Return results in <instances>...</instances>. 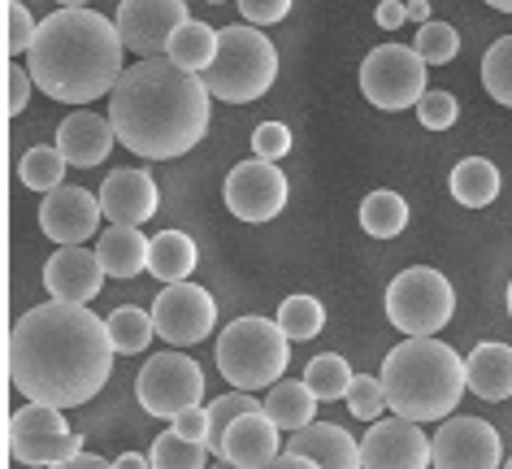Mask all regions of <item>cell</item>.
Returning a JSON list of instances; mask_svg holds the SVG:
<instances>
[{
    "instance_id": "cell-1",
    "label": "cell",
    "mask_w": 512,
    "mask_h": 469,
    "mask_svg": "<svg viewBox=\"0 0 512 469\" xmlns=\"http://www.w3.org/2000/svg\"><path fill=\"white\" fill-rule=\"evenodd\" d=\"M113 348L109 326L87 313V304L48 300L35 304L9 331L5 365L9 383L27 400L53 404V409H79L113 374Z\"/></svg>"
},
{
    "instance_id": "cell-2",
    "label": "cell",
    "mask_w": 512,
    "mask_h": 469,
    "mask_svg": "<svg viewBox=\"0 0 512 469\" xmlns=\"http://www.w3.org/2000/svg\"><path fill=\"white\" fill-rule=\"evenodd\" d=\"M209 87L170 57H139L109 92V122L122 148L148 161H174L209 131Z\"/></svg>"
},
{
    "instance_id": "cell-3",
    "label": "cell",
    "mask_w": 512,
    "mask_h": 469,
    "mask_svg": "<svg viewBox=\"0 0 512 469\" xmlns=\"http://www.w3.org/2000/svg\"><path fill=\"white\" fill-rule=\"evenodd\" d=\"M126 44L118 22L96 9H57L40 22L27 53V70L44 96L61 105H92L109 96L126 74Z\"/></svg>"
},
{
    "instance_id": "cell-4",
    "label": "cell",
    "mask_w": 512,
    "mask_h": 469,
    "mask_svg": "<svg viewBox=\"0 0 512 469\" xmlns=\"http://www.w3.org/2000/svg\"><path fill=\"white\" fill-rule=\"evenodd\" d=\"M378 378L387 387L391 413L413 417V422H434V417L443 422V417H452L469 387L460 352L447 348L434 335H408L400 348H391Z\"/></svg>"
},
{
    "instance_id": "cell-5",
    "label": "cell",
    "mask_w": 512,
    "mask_h": 469,
    "mask_svg": "<svg viewBox=\"0 0 512 469\" xmlns=\"http://www.w3.org/2000/svg\"><path fill=\"white\" fill-rule=\"evenodd\" d=\"M287 344L291 339L283 335L278 322L248 313V318H235L217 335V370L239 391H270L291 361Z\"/></svg>"
},
{
    "instance_id": "cell-6",
    "label": "cell",
    "mask_w": 512,
    "mask_h": 469,
    "mask_svg": "<svg viewBox=\"0 0 512 469\" xmlns=\"http://www.w3.org/2000/svg\"><path fill=\"white\" fill-rule=\"evenodd\" d=\"M200 79L226 105H252V100H261L278 79V53H274L270 35H261V27H252V22L226 27L213 66Z\"/></svg>"
},
{
    "instance_id": "cell-7",
    "label": "cell",
    "mask_w": 512,
    "mask_h": 469,
    "mask_svg": "<svg viewBox=\"0 0 512 469\" xmlns=\"http://www.w3.org/2000/svg\"><path fill=\"white\" fill-rule=\"evenodd\" d=\"M456 313V291L452 283L430 270V265H413L400 270L387 287V318L395 331L404 335H439Z\"/></svg>"
},
{
    "instance_id": "cell-8",
    "label": "cell",
    "mask_w": 512,
    "mask_h": 469,
    "mask_svg": "<svg viewBox=\"0 0 512 469\" xmlns=\"http://www.w3.org/2000/svg\"><path fill=\"white\" fill-rule=\"evenodd\" d=\"M361 92L374 109H417V100L430 92L426 87V61L417 57V48L404 44H378L374 53L361 61Z\"/></svg>"
},
{
    "instance_id": "cell-9",
    "label": "cell",
    "mask_w": 512,
    "mask_h": 469,
    "mask_svg": "<svg viewBox=\"0 0 512 469\" xmlns=\"http://www.w3.org/2000/svg\"><path fill=\"white\" fill-rule=\"evenodd\" d=\"M135 396L152 417H174L204 400V370L187 352H157L135 378Z\"/></svg>"
},
{
    "instance_id": "cell-10",
    "label": "cell",
    "mask_w": 512,
    "mask_h": 469,
    "mask_svg": "<svg viewBox=\"0 0 512 469\" xmlns=\"http://www.w3.org/2000/svg\"><path fill=\"white\" fill-rule=\"evenodd\" d=\"M287 196H291V183L287 174L274 166V161H239L235 170L226 174V187H222V200L226 209L235 213L239 222H274L278 213L287 209Z\"/></svg>"
},
{
    "instance_id": "cell-11",
    "label": "cell",
    "mask_w": 512,
    "mask_h": 469,
    "mask_svg": "<svg viewBox=\"0 0 512 469\" xmlns=\"http://www.w3.org/2000/svg\"><path fill=\"white\" fill-rule=\"evenodd\" d=\"M191 18L187 0H122L118 5V35L126 53L135 57H165V48L178 35V27Z\"/></svg>"
},
{
    "instance_id": "cell-12",
    "label": "cell",
    "mask_w": 512,
    "mask_h": 469,
    "mask_svg": "<svg viewBox=\"0 0 512 469\" xmlns=\"http://www.w3.org/2000/svg\"><path fill=\"white\" fill-rule=\"evenodd\" d=\"M152 322H157V335L174 348H191L200 339L213 335L217 322V304L204 287L196 283H165V291L152 304Z\"/></svg>"
},
{
    "instance_id": "cell-13",
    "label": "cell",
    "mask_w": 512,
    "mask_h": 469,
    "mask_svg": "<svg viewBox=\"0 0 512 469\" xmlns=\"http://www.w3.org/2000/svg\"><path fill=\"white\" fill-rule=\"evenodd\" d=\"M365 469H430L434 465V439L413 417H378L361 439Z\"/></svg>"
},
{
    "instance_id": "cell-14",
    "label": "cell",
    "mask_w": 512,
    "mask_h": 469,
    "mask_svg": "<svg viewBox=\"0 0 512 469\" xmlns=\"http://www.w3.org/2000/svg\"><path fill=\"white\" fill-rule=\"evenodd\" d=\"M499 430L482 417H443L434 430V469H499Z\"/></svg>"
},
{
    "instance_id": "cell-15",
    "label": "cell",
    "mask_w": 512,
    "mask_h": 469,
    "mask_svg": "<svg viewBox=\"0 0 512 469\" xmlns=\"http://www.w3.org/2000/svg\"><path fill=\"white\" fill-rule=\"evenodd\" d=\"M100 218H105L100 196H92L87 187L61 183L57 192H48L44 205H40V231L53 239V244H87V239L96 235Z\"/></svg>"
},
{
    "instance_id": "cell-16",
    "label": "cell",
    "mask_w": 512,
    "mask_h": 469,
    "mask_svg": "<svg viewBox=\"0 0 512 469\" xmlns=\"http://www.w3.org/2000/svg\"><path fill=\"white\" fill-rule=\"evenodd\" d=\"M105 265L92 248L83 244H61L53 257L44 265V287L53 291V300H66V304H92L105 287Z\"/></svg>"
},
{
    "instance_id": "cell-17",
    "label": "cell",
    "mask_w": 512,
    "mask_h": 469,
    "mask_svg": "<svg viewBox=\"0 0 512 469\" xmlns=\"http://www.w3.org/2000/svg\"><path fill=\"white\" fill-rule=\"evenodd\" d=\"M100 209H105V218L118 222V226H144L152 213L161 209L157 179H152L148 170H118V174H109L105 187H100Z\"/></svg>"
},
{
    "instance_id": "cell-18",
    "label": "cell",
    "mask_w": 512,
    "mask_h": 469,
    "mask_svg": "<svg viewBox=\"0 0 512 469\" xmlns=\"http://www.w3.org/2000/svg\"><path fill=\"white\" fill-rule=\"evenodd\" d=\"M226 461H235L243 469H265L283 456V443H278V426L270 422V413L256 409V413H243L230 422L226 439H222V452Z\"/></svg>"
},
{
    "instance_id": "cell-19",
    "label": "cell",
    "mask_w": 512,
    "mask_h": 469,
    "mask_svg": "<svg viewBox=\"0 0 512 469\" xmlns=\"http://www.w3.org/2000/svg\"><path fill=\"white\" fill-rule=\"evenodd\" d=\"M113 144H118V131H113L109 118H100V113L92 109H74L66 122L57 126V148L61 157L70 161V166H100V161L113 152Z\"/></svg>"
},
{
    "instance_id": "cell-20",
    "label": "cell",
    "mask_w": 512,
    "mask_h": 469,
    "mask_svg": "<svg viewBox=\"0 0 512 469\" xmlns=\"http://www.w3.org/2000/svg\"><path fill=\"white\" fill-rule=\"evenodd\" d=\"M287 452H300L317 461L322 469H365V456H361V443H356L343 426H330V422H313L296 430L287 439Z\"/></svg>"
},
{
    "instance_id": "cell-21",
    "label": "cell",
    "mask_w": 512,
    "mask_h": 469,
    "mask_svg": "<svg viewBox=\"0 0 512 469\" xmlns=\"http://www.w3.org/2000/svg\"><path fill=\"white\" fill-rule=\"evenodd\" d=\"M465 378H469V391L486 404H504L512 396V348L508 344H495L486 339L469 352L465 361Z\"/></svg>"
},
{
    "instance_id": "cell-22",
    "label": "cell",
    "mask_w": 512,
    "mask_h": 469,
    "mask_svg": "<svg viewBox=\"0 0 512 469\" xmlns=\"http://www.w3.org/2000/svg\"><path fill=\"white\" fill-rule=\"evenodd\" d=\"M96 257L105 265L109 278H135L148 270V257H152V239L139 231V226H118L113 222L105 235L96 239Z\"/></svg>"
},
{
    "instance_id": "cell-23",
    "label": "cell",
    "mask_w": 512,
    "mask_h": 469,
    "mask_svg": "<svg viewBox=\"0 0 512 469\" xmlns=\"http://www.w3.org/2000/svg\"><path fill=\"white\" fill-rule=\"evenodd\" d=\"M265 413H270V422L278 426V430H287V435H296V430H304V426H313V417H317V396H313V387L304 383H278L265 391Z\"/></svg>"
},
{
    "instance_id": "cell-24",
    "label": "cell",
    "mask_w": 512,
    "mask_h": 469,
    "mask_svg": "<svg viewBox=\"0 0 512 469\" xmlns=\"http://www.w3.org/2000/svg\"><path fill=\"white\" fill-rule=\"evenodd\" d=\"M200 261L196 239L183 231H161L152 235V257H148V274L161 278V283H187L191 270Z\"/></svg>"
},
{
    "instance_id": "cell-25",
    "label": "cell",
    "mask_w": 512,
    "mask_h": 469,
    "mask_svg": "<svg viewBox=\"0 0 512 469\" xmlns=\"http://www.w3.org/2000/svg\"><path fill=\"white\" fill-rule=\"evenodd\" d=\"M9 452L14 461L22 465H57V461H70V456L83 452V435L74 430H44V435H9Z\"/></svg>"
},
{
    "instance_id": "cell-26",
    "label": "cell",
    "mask_w": 512,
    "mask_h": 469,
    "mask_svg": "<svg viewBox=\"0 0 512 469\" xmlns=\"http://www.w3.org/2000/svg\"><path fill=\"white\" fill-rule=\"evenodd\" d=\"M217 44H222V31H213L209 22L187 18L183 27H178V35L170 40V48H165V57H170L174 66H183V70L204 74L213 66V57H217Z\"/></svg>"
},
{
    "instance_id": "cell-27",
    "label": "cell",
    "mask_w": 512,
    "mask_h": 469,
    "mask_svg": "<svg viewBox=\"0 0 512 469\" xmlns=\"http://www.w3.org/2000/svg\"><path fill=\"white\" fill-rule=\"evenodd\" d=\"M499 187H504V179H499V170L486 157H465L452 170V196L465 209H486L499 196Z\"/></svg>"
},
{
    "instance_id": "cell-28",
    "label": "cell",
    "mask_w": 512,
    "mask_h": 469,
    "mask_svg": "<svg viewBox=\"0 0 512 469\" xmlns=\"http://www.w3.org/2000/svg\"><path fill=\"white\" fill-rule=\"evenodd\" d=\"M361 226H365V235H374V239H395L408 226V200L400 192H369L361 200Z\"/></svg>"
},
{
    "instance_id": "cell-29",
    "label": "cell",
    "mask_w": 512,
    "mask_h": 469,
    "mask_svg": "<svg viewBox=\"0 0 512 469\" xmlns=\"http://www.w3.org/2000/svg\"><path fill=\"white\" fill-rule=\"evenodd\" d=\"M105 326H109L113 348H118L122 357H135V352H144L152 344V335H157V322H152V313L135 309V304H118V309L105 318Z\"/></svg>"
},
{
    "instance_id": "cell-30",
    "label": "cell",
    "mask_w": 512,
    "mask_h": 469,
    "mask_svg": "<svg viewBox=\"0 0 512 469\" xmlns=\"http://www.w3.org/2000/svg\"><path fill=\"white\" fill-rule=\"evenodd\" d=\"M278 326H283V335L291 339V344H309V339L322 335L326 326V309L317 296H287L283 304H278Z\"/></svg>"
},
{
    "instance_id": "cell-31",
    "label": "cell",
    "mask_w": 512,
    "mask_h": 469,
    "mask_svg": "<svg viewBox=\"0 0 512 469\" xmlns=\"http://www.w3.org/2000/svg\"><path fill=\"white\" fill-rule=\"evenodd\" d=\"M148 461L152 469H209L204 461H209V448L187 435H178V430H161L157 443L148 448Z\"/></svg>"
},
{
    "instance_id": "cell-32",
    "label": "cell",
    "mask_w": 512,
    "mask_h": 469,
    "mask_svg": "<svg viewBox=\"0 0 512 469\" xmlns=\"http://www.w3.org/2000/svg\"><path fill=\"white\" fill-rule=\"evenodd\" d=\"M66 166H70V161L61 157V148L40 144V148H31L27 157L18 161V179H22V187L48 196V192H57V187H61V179H66Z\"/></svg>"
},
{
    "instance_id": "cell-33",
    "label": "cell",
    "mask_w": 512,
    "mask_h": 469,
    "mask_svg": "<svg viewBox=\"0 0 512 469\" xmlns=\"http://www.w3.org/2000/svg\"><path fill=\"white\" fill-rule=\"evenodd\" d=\"M352 365L335 357V352H322V357L309 361V370H304V383L313 387V396L322 404H335V400H348V387H352Z\"/></svg>"
},
{
    "instance_id": "cell-34",
    "label": "cell",
    "mask_w": 512,
    "mask_h": 469,
    "mask_svg": "<svg viewBox=\"0 0 512 469\" xmlns=\"http://www.w3.org/2000/svg\"><path fill=\"white\" fill-rule=\"evenodd\" d=\"M209 409V439H204V448L209 452H222V439H226V430L235 417L243 413H256V409H265V400H256L252 391H226V396H217L213 404H204Z\"/></svg>"
},
{
    "instance_id": "cell-35",
    "label": "cell",
    "mask_w": 512,
    "mask_h": 469,
    "mask_svg": "<svg viewBox=\"0 0 512 469\" xmlns=\"http://www.w3.org/2000/svg\"><path fill=\"white\" fill-rule=\"evenodd\" d=\"M482 87H486V96H491L495 105L512 109V35H504V40H495L491 48H486Z\"/></svg>"
},
{
    "instance_id": "cell-36",
    "label": "cell",
    "mask_w": 512,
    "mask_h": 469,
    "mask_svg": "<svg viewBox=\"0 0 512 469\" xmlns=\"http://www.w3.org/2000/svg\"><path fill=\"white\" fill-rule=\"evenodd\" d=\"M413 48L426 66H447V61H456V53H460V35H456V27H447V22H421V31L413 35Z\"/></svg>"
},
{
    "instance_id": "cell-37",
    "label": "cell",
    "mask_w": 512,
    "mask_h": 469,
    "mask_svg": "<svg viewBox=\"0 0 512 469\" xmlns=\"http://www.w3.org/2000/svg\"><path fill=\"white\" fill-rule=\"evenodd\" d=\"M348 409H352V417H361V422H378V417L391 409L382 378H374V374H356V378H352V387H348Z\"/></svg>"
},
{
    "instance_id": "cell-38",
    "label": "cell",
    "mask_w": 512,
    "mask_h": 469,
    "mask_svg": "<svg viewBox=\"0 0 512 469\" xmlns=\"http://www.w3.org/2000/svg\"><path fill=\"white\" fill-rule=\"evenodd\" d=\"M35 31H40V22L31 18V9L22 0H9L5 5V57L18 61V53H31Z\"/></svg>"
},
{
    "instance_id": "cell-39",
    "label": "cell",
    "mask_w": 512,
    "mask_h": 469,
    "mask_svg": "<svg viewBox=\"0 0 512 469\" xmlns=\"http://www.w3.org/2000/svg\"><path fill=\"white\" fill-rule=\"evenodd\" d=\"M66 409H53V404H40V400H27L22 409L9 417V435H44V430H70Z\"/></svg>"
},
{
    "instance_id": "cell-40",
    "label": "cell",
    "mask_w": 512,
    "mask_h": 469,
    "mask_svg": "<svg viewBox=\"0 0 512 469\" xmlns=\"http://www.w3.org/2000/svg\"><path fill=\"white\" fill-rule=\"evenodd\" d=\"M417 118L426 131H452L456 118H460V105L452 92H426L417 100Z\"/></svg>"
},
{
    "instance_id": "cell-41",
    "label": "cell",
    "mask_w": 512,
    "mask_h": 469,
    "mask_svg": "<svg viewBox=\"0 0 512 469\" xmlns=\"http://www.w3.org/2000/svg\"><path fill=\"white\" fill-rule=\"evenodd\" d=\"M252 152L261 161H283L287 152H291V131L283 122H261L252 131Z\"/></svg>"
},
{
    "instance_id": "cell-42",
    "label": "cell",
    "mask_w": 512,
    "mask_h": 469,
    "mask_svg": "<svg viewBox=\"0 0 512 469\" xmlns=\"http://www.w3.org/2000/svg\"><path fill=\"white\" fill-rule=\"evenodd\" d=\"M31 87H35L31 70L18 66V61H9V66H5V118H18V113L27 109Z\"/></svg>"
},
{
    "instance_id": "cell-43",
    "label": "cell",
    "mask_w": 512,
    "mask_h": 469,
    "mask_svg": "<svg viewBox=\"0 0 512 469\" xmlns=\"http://www.w3.org/2000/svg\"><path fill=\"white\" fill-rule=\"evenodd\" d=\"M235 5L243 22H252V27H274L291 14V0H235Z\"/></svg>"
},
{
    "instance_id": "cell-44",
    "label": "cell",
    "mask_w": 512,
    "mask_h": 469,
    "mask_svg": "<svg viewBox=\"0 0 512 469\" xmlns=\"http://www.w3.org/2000/svg\"><path fill=\"white\" fill-rule=\"evenodd\" d=\"M174 430L178 435H187V439H196V443H204L209 439V409H200V404L196 409H183L174 417Z\"/></svg>"
},
{
    "instance_id": "cell-45",
    "label": "cell",
    "mask_w": 512,
    "mask_h": 469,
    "mask_svg": "<svg viewBox=\"0 0 512 469\" xmlns=\"http://www.w3.org/2000/svg\"><path fill=\"white\" fill-rule=\"evenodd\" d=\"M374 18H378V27H382V31H400L404 22H408V5H400V0H382Z\"/></svg>"
},
{
    "instance_id": "cell-46",
    "label": "cell",
    "mask_w": 512,
    "mask_h": 469,
    "mask_svg": "<svg viewBox=\"0 0 512 469\" xmlns=\"http://www.w3.org/2000/svg\"><path fill=\"white\" fill-rule=\"evenodd\" d=\"M48 469H118V461H105V456H92V452H79L70 456V461H57Z\"/></svg>"
},
{
    "instance_id": "cell-47",
    "label": "cell",
    "mask_w": 512,
    "mask_h": 469,
    "mask_svg": "<svg viewBox=\"0 0 512 469\" xmlns=\"http://www.w3.org/2000/svg\"><path fill=\"white\" fill-rule=\"evenodd\" d=\"M265 469H322V465L309 461V456H300V452H287L283 448V456H278L274 465H265Z\"/></svg>"
},
{
    "instance_id": "cell-48",
    "label": "cell",
    "mask_w": 512,
    "mask_h": 469,
    "mask_svg": "<svg viewBox=\"0 0 512 469\" xmlns=\"http://www.w3.org/2000/svg\"><path fill=\"white\" fill-rule=\"evenodd\" d=\"M118 469H152V461H148V456H135V452H122Z\"/></svg>"
},
{
    "instance_id": "cell-49",
    "label": "cell",
    "mask_w": 512,
    "mask_h": 469,
    "mask_svg": "<svg viewBox=\"0 0 512 469\" xmlns=\"http://www.w3.org/2000/svg\"><path fill=\"white\" fill-rule=\"evenodd\" d=\"M408 18H413V22H430V5H426V0H408Z\"/></svg>"
},
{
    "instance_id": "cell-50",
    "label": "cell",
    "mask_w": 512,
    "mask_h": 469,
    "mask_svg": "<svg viewBox=\"0 0 512 469\" xmlns=\"http://www.w3.org/2000/svg\"><path fill=\"white\" fill-rule=\"evenodd\" d=\"M61 9H87V0H57Z\"/></svg>"
},
{
    "instance_id": "cell-51",
    "label": "cell",
    "mask_w": 512,
    "mask_h": 469,
    "mask_svg": "<svg viewBox=\"0 0 512 469\" xmlns=\"http://www.w3.org/2000/svg\"><path fill=\"white\" fill-rule=\"evenodd\" d=\"M491 9H504V14H512V0H486Z\"/></svg>"
},
{
    "instance_id": "cell-52",
    "label": "cell",
    "mask_w": 512,
    "mask_h": 469,
    "mask_svg": "<svg viewBox=\"0 0 512 469\" xmlns=\"http://www.w3.org/2000/svg\"><path fill=\"white\" fill-rule=\"evenodd\" d=\"M209 469H243V465H235V461H226V456H222V461H217V465H209Z\"/></svg>"
},
{
    "instance_id": "cell-53",
    "label": "cell",
    "mask_w": 512,
    "mask_h": 469,
    "mask_svg": "<svg viewBox=\"0 0 512 469\" xmlns=\"http://www.w3.org/2000/svg\"><path fill=\"white\" fill-rule=\"evenodd\" d=\"M508 318H512V283H508Z\"/></svg>"
},
{
    "instance_id": "cell-54",
    "label": "cell",
    "mask_w": 512,
    "mask_h": 469,
    "mask_svg": "<svg viewBox=\"0 0 512 469\" xmlns=\"http://www.w3.org/2000/svg\"><path fill=\"white\" fill-rule=\"evenodd\" d=\"M204 5H226V0H204Z\"/></svg>"
},
{
    "instance_id": "cell-55",
    "label": "cell",
    "mask_w": 512,
    "mask_h": 469,
    "mask_svg": "<svg viewBox=\"0 0 512 469\" xmlns=\"http://www.w3.org/2000/svg\"><path fill=\"white\" fill-rule=\"evenodd\" d=\"M504 469H512V456H508V465H504Z\"/></svg>"
}]
</instances>
